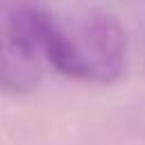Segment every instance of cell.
I'll use <instances>...</instances> for the list:
<instances>
[{"label":"cell","instance_id":"cell-1","mask_svg":"<svg viewBox=\"0 0 145 145\" xmlns=\"http://www.w3.org/2000/svg\"><path fill=\"white\" fill-rule=\"evenodd\" d=\"M45 61L63 77L113 82L125 68L127 41L118 18L102 7L45 11Z\"/></svg>","mask_w":145,"mask_h":145},{"label":"cell","instance_id":"cell-2","mask_svg":"<svg viewBox=\"0 0 145 145\" xmlns=\"http://www.w3.org/2000/svg\"><path fill=\"white\" fill-rule=\"evenodd\" d=\"M45 7L39 0H0V88L34 91L43 77Z\"/></svg>","mask_w":145,"mask_h":145}]
</instances>
